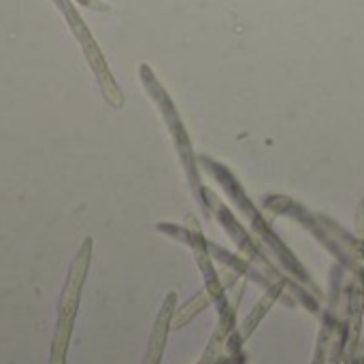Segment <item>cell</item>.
<instances>
[{
	"label": "cell",
	"mask_w": 364,
	"mask_h": 364,
	"mask_svg": "<svg viewBox=\"0 0 364 364\" xmlns=\"http://www.w3.org/2000/svg\"><path fill=\"white\" fill-rule=\"evenodd\" d=\"M90 260H92V239H83L68 277H66V286L60 299V307H58V322H55V333H53V343H51V358L49 364H66V354H68V343H70V335H73V326H75V318L79 311V301H81V290L87 277V269H90Z\"/></svg>",
	"instance_id": "6da1fadb"
},
{
	"label": "cell",
	"mask_w": 364,
	"mask_h": 364,
	"mask_svg": "<svg viewBox=\"0 0 364 364\" xmlns=\"http://www.w3.org/2000/svg\"><path fill=\"white\" fill-rule=\"evenodd\" d=\"M53 2H55V6L62 11V15H64V19H66V23H68V28L73 30V34H75V38H77V43H79V47H81V51H83V55H85V60H87L92 73H94V77H96V81H98V87H100L105 100H107L113 109H122V107H124V94H122V90H119L117 81L113 79L111 70H109V64H107V60H105V55H102V51H100V45H98L96 38L92 36L90 28L83 23L79 11L73 6L70 0H53Z\"/></svg>",
	"instance_id": "7a4b0ae2"
},
{
	"label": "cell",
	"mask_w": 364,
	"mask_h": 364,
	"mask_svg": "<svg viewBox=\"0 0 364 364\" xmlns=\"http://www.w3.org/2000/svg\"><path fill=\"white\" fill-rule=\"evenodd\" d=\"M173 303H175V294H171L164 303V309L158 318V324H156V331L151 335V343H149V352H147V358L145 364H158L160 363V356H162V348H164V337H166V328H168V318H171V309H173Z\"/></svg>",
	"instance_id": "3957f363"
}]
</instances>
